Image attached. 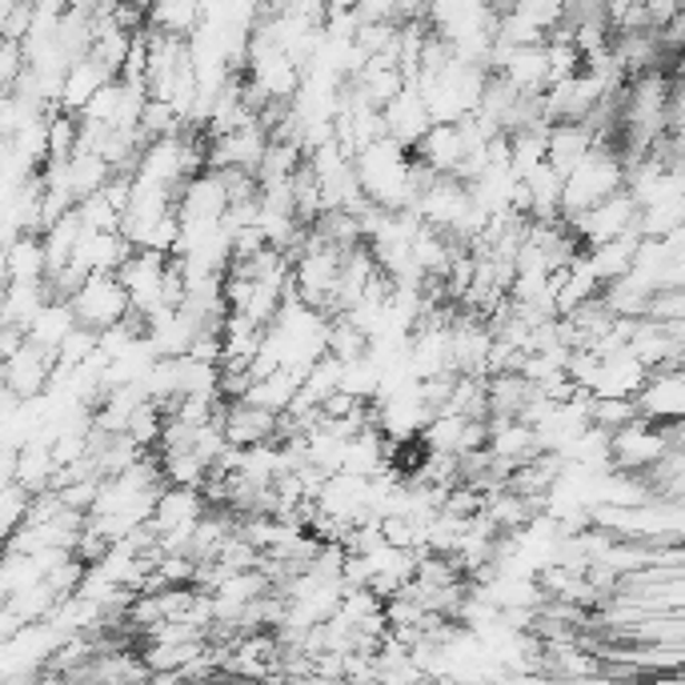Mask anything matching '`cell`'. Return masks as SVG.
<instances>
[{"instance_id":"obj_1","label":"cell","mask_w":685,"mask_h":685,"mask_svg":"<svg viewBox=\"0 0 685 685\" xmlns=\"http://www.w3.org/2000/svg\"><path fill=\"white\" fill-rule=\"evenodd\" d=\"M69 305H72V313H77L80 325L92 329V333L117 329L133 317L129 293H125L117 273H92V277H85V285L72 293Z\"/></svg>"},{"instance_id":"obj_2","label":"cell","mask_w":685,"mask_h":685,"mask_svg":"<svg viewBox=\"0 0 685 685\" xmlns=\"http://www.w3.org/2000/svg\"><path fill=\"white\" fill-rule=\"evenodd\" d=\"M666 457V438L657 433L649 421H634L629 429L614 433V466L637 473V469H649L654 461Z\"/></svg>"}]
</instances>
